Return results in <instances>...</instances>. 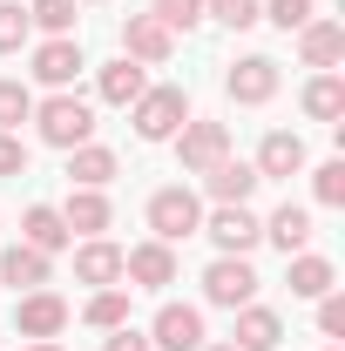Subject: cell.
Listing matches in <instances>:
<instances>
[{"label":"cell","instance_id":"cell-15","mask_svg":"<svg viewBox=\"0 0 345 351\" xmlns=\"http://www.w3.org/2000/svg\"><path fill=\"white\" fill-rule=\"evenodd\" d=\"M298 54H304V68H332L345 54V27L339 21H304L298 27Z\"/></svg>","mask_w":345,"mask_h":351},{"label":"cell","instance_id":"cell-38","mask_svg":"<svg viewBox=\"0 0 345 351\" xmlns=\"http://www.w3.org/2000/svg\"><path fill=\"white\" fill-rule=\"evenodd\" d=\"M197 351H237V345H197Z\"/></svg>","mask_w":345,"mask_h":351},{"label":"cell","instance_id":"cell-33","mask_svg":"<svg viewBox=\"0 0 345 351\" xmlns=\"http://www.w3.org/2000/svg\"><path fill=\"white\" fill-rule=\"evenodd\" d=\"M318 331H325V338H345V298H339V291L318 298Z\"/></svg>","mask_w":345,"mask_h":351},{"label":"cell","instance_id":"cell-20","mask_svg":"<svg viewBox=\"0 0 345 351\" xmlns=\"http://www.w3.org/2000/svg\"><path fill=\"white\" fill-rule=\"evenodd\" d=\"M264 237H271V243H278L285 257H298L304 243H311V210H298V203H285L278 217L264 223Z\"/></svg>","mask_w":345,"mask_h":351},{"label":"cell","instance_id":"cell-18","mask_svg":"<svg viewBox=\"0 0 345 351\" xmlns=\"http://www.w3.org/2000/svg\"><path fill=\"white\" fill-rule=\"evenodd\" d=\"M203 176H210V196H216V203H251V189L264 182L251 162H230V156H223L216 169H203Z\"/></svg>","mask_w":345,"mask_h":351},{"label":"cell","instance_id":"cell-22","mask_svg":"<svg viewBox=\"0 0 345 351\" xmlns=\"http://www.w3.org/2000/svg\"><path fill=\"white\" fill-rule=\"evenodd\" d=\"M21 237H27L34 250H47V257H54V250L68 243V223H61V210H47V203H34V210L21 217Z\"/></svg>","mask_w":345,"mask_h":351},{"label":"cell","instance_id":"cell-11","mask_svg":"<svg viewBox=\"0 0 345 351\" xmlns=\"http://www.w3.org/2000/svg\"><path fill=\"white\" fill-rule=\"evenodd\" d=\"M61 324H68V304H61L54 291H27V298L14 304V331H21V338H54Z\"/></svg>","mask_w":345,"mask_h":351},{"label":"cell","instance_id":"cell-34","mask_svg":"<svg viewBox=\"0 0 345 351\" xmlns=\"http://www.w3.org/2000/svg\"><path fill=\"white\" fill-rule=\"evenodd\" d=\"M264 14H271V21H278V27L291 34V27H304V21H311V0H271Z\"/></svg>","mask_w":345,"mask_h":351},{"label":"cell","instance_id":"cell-8","mask_svg":"<svg viewBox=\"0 0 345 351\" xmlns=\"http://www.w3.org/2000/svg\"><path fill=\"white\" fill-rule=\"evenodd\" d=\"M223 88H230V101L258 108V101H271V95H278V61H271V54H244V61L223 75Z\"/></svg>","mask_w":345,"mask_h":351},{"label":"cell","instance_id":"cell-28","mask_svg":"<svg viewBox=\"0 0 345 351\" xmlns=\"http://www.w3.org/2000/svg\"><path fill=\"white\" fill-rule=\"evenodd\" d=\"M203 7H210V14L223 21V27H237V34L264 21V7H258V0H203Z\"/></svg>","mask_w":345,"mask_h":351},{"label":"cell","instance_id":"cell-13","mask_svg":"<svg viewBox=\"0 0 345 351\" xmlns=\"http://www.w3.org/2000/svg\"><path fill=\"white\" fill-rule=\"evenodd\" d=\"M68 182H75V189H109V182H115V149H102V142L68 149Z\"/></svg>","mask_w":345,"mask_h":351},{"label":"cell","instance_id":"cell-2","mask_svg":"<svg viewBox=\"0 0 345 351\" xmlns=\"http://www.w3.org/2000/svg\"><path fill=\"white\" fill-rule=\"evenodd\" d=\"M129 108H135V135H142V142H170V135L190 122V95H183V88H142Z\"/></svg>","mask_w":345,"mask_h":351},{"label":"cell","instance_id":"cell-4","mask_svg":"<svg viewBox=\"0 0 345 351\" xmlns=\"http://www.w3.org/2000/svg\"><path fill=\"white\" fill-rule=\"evenodd\" d=\"M203 298L223 304V311H244L251 298H258V270H251L244 257H216L210 270H203Z\"/></svg>","mask_w":345,"mask_h":351},{"label":"cell","instance_id":"cell-29","mask_svg":"<svg viewBox=\"0 0 345 351\" xmlns=\"http://www.w3.org/2000/svg\"><path fill=\"white\" fill-rule=\"evenodd\" d=\"M27 115H34L27 82H0V129H14V122H27Z\"/></svg>","mask_w":345,"mask_h":351},{"label":"cell","instance_id":"cell-1","mask_svg":"<svg viewBox=\"0 0 345 351\" xmlns=\"http://www.w3.org/2000/svg\"><path fill=\"white\" fill-rule=\"evenodd\" d=\"M34 129H41L47 149H82L88 135H95V108H88L82 95H54L34 108Z\"/></svg>","mask_w":345,"mask_h":351},{"label":"cell","instance_id":"cell-7","mask_svg":"<svg viewBox=\"0 0 345 351\" xmlns=\"http://www.w3.org/2000/svg\"><path fill=\"white\" fill-rule=\"evenodd\" d=\"M203 230H210V243L223 250V257H244V250H251V243L264 237V223L251 217L244 203H216V217L203 223Z\"/></svg>","mask_w":345,"mask_h":351},{"label":"cell","instance_id":"cell-16","mask_svg":"<svg viewBox=\"0 0 345 351\" xmlns=\"http://www.w3.org/2000/svg\"><path fill=\"white\" fill-rule=\"evenodd\" d=\"M278 338H285L278 311H264V304H244V311H237V338H230L237 351H278Z\"/></svg>","mask_w":345,"mask_h":351},{"label":"cell","instance_id":"cell-37","mask_svg":"<svg viewBox=\"0 0 345 351\" xmlns=\"http://www.w3.org/2000/svg\"><path fill=\"white\" fill-rule=\"evenodd\" d=\"M27 351H61V345H47V338H34V345H27Z\"/></svg>","mask_w":345,"mask_h":351},{"label":"cell","instance_id":"cell-21","mask_svg":"<svg viewBox=\"0 0 345 351\" xmlns=\"http://www.w3.org/2000/svg\"><path fill=\"white\" fill-rule=\"evenodd\" d=\"M142 88H149V75H142V68H135L129 54H122V61H109V68H102V101H109V108H129L135 95H142Z\"/></svg>","mask_w":345,"mask_h":351},{"label":"cell","instance_id":"cell-23","mask_svg":"<svg viewBox=\"0 0 345 351\" xmlns=\"http://www.w3.org/2000/svg\"><path fill=\"white\" fill-rule=\"evenodd\" d=\"M61 223H68V230H82V237L109 230V196H102V189H75V196H68V210H61Z\"/></svg>","mask_w":345,"mask_h":351},{"label":"cell","instance_id":"cell-14","mask_svg":"<svg viewBox=\"0 0 345 351\" xmlns=\"http://www.w3.org/2000/svg\"><path fill=\"white\" fill-rule=\"evenodd\" d=\"M251 169H258V176H298L304 169V142L291 129H271L258 142V162H251Z\"/></svg>","mask_w":345,"mask_h":351},{"label":"cell","instance_id":"cell-32","mask_svg":"<svg viewBox=\"0 0 345 351\" xmlns=\"http://www.w3.org/2000/svg\"><path fill=\"white\" fill-rule=\"evenodd\" d=\"M311 189H318L325 210H339V203H345V162H325V169L311 176Z\"/></svg>","mask_w":345,"mask_h":351},{"label":"cell","instance_id":"cell-25","mask_svg":"<svg viewBox=\"0 0 345 351\" xmlns=\"http://www.w3.org/2000/svg\"><path fill=\"white\" fill-rule=\"evenodd\" d=\"M325 291H332V263L325 257H291V298H325Z\"/></svg>","mask_w":345,"mask_h":351},{"label":"cell","instance_id":"cell-24","mask_svg":"<svg viewBox=\"0 0 345 351\" xmlns=\"http://www.w3.org/2000/svg\"><path fill=\"white\" fill-rule=\"evenodd\" d=\"M304 115H311V122H339L345 115V82L339 75H318V82L304 88Z\"/></svg>","mask_w":345,"mask_h":351},{"label":"cell","instance_id":"cell-10","mask_svg":"<svg viewBox=\"0 0 345 351\" xmlns=\"http://www.w3.org/2000/svg\"><path fill=\"white\" fill-rule=\"evenodd\" d=\"M149 345H156V351H197V345H203V311H197V304H163Z\"/></svg>","mask_w":345,"mask_h":351},{"label":"cell","instance_id":"cell-6","mask_svg":"<svg viewBox=\"0 0 345 351\" xmlns=\"http://www.w3.org/2000/svg\"><path fill=\"white\" fill-rule=\"evenodd\" d=\"M122 54H129L135 68H156V61H170V54H176V34L156 21V14H129V27H122Z\"/></svg>","mask_w":345,"mask_h":351},{"label":"cell","instance_id":"cell-12","mask_svg":"<svg viewBox=\"0 0 345 351\" xmlns=\"http://www.w3.org/2000/svg\"><path fill=\"white\" fill-rule=\"evenodd\" d=\"M82 68H88V61H82V41H68V34H54V41L34 47V82H47V88H68Z\"/></svg>","mask_w":345,"mask_h":351},{"label":"cell","instance_id":"cell-19","mask_svg":"<svg viewBox=\"0 0 345 351\" xmlns=\"http://www.w3.org/2000/svg\"><path fill=\"white\" fill-rule=\"evenodd\" d=\"M75 277L109 291V284L122 277V250H115V243H102V237H95V243H82V250H75Z\"/></svg>","mask_w":345,"mask_h":351},{"label":"cell","instance_id":"cell-5","mask_svg":"<svg viewBox=\"0 0 345 351\" xmlns=\"http://www.w3.org/2000/svg\"><path fill=\"white\" fill-rule=\"evenodd\" d=\"M176 156H183L190 176L216 169V162L230 156V129H223V122H183V129H176Z\"/></svg>","mask_w":345,"mask_h":351},{"label":"cell","instance_id":"cell-26","mask_svg":"<svg viewBox=\"0 0 345 351\" xmlns=\"http://www.w3.org/2000/svg\"><path fill=\"white\" fill-rule=\"evenodd\" d=\"M82 317L95 324V331H115V324H129V298H122V291H95Z\"/></svg>","mask_w":345,"mask_h":351},{"label":"cell","instance_id":"cell-9","mask_svg":"<svg viewBox=\"0 0 345 351\" xmlns=\"http://www.w3.org/2000/svg\"><path fill=\"white\" fill-rule=\"evenodd\" d=\"M122 277H135L142 291H163V284H176V250L170 243H135V250H122Z\"/></svg>","mask_w":345,"mask_h":351},{"label":"cell","instance_id":"cell-17","mask_svg":"<svg viewBox=\"0 0 345 351\" xmlns=\"http://www.w3.org/2000/svg\"><path fill=\"white\" fill-rule=\"evenodd\" d=\"M0 277H7L14 291H41V284H47V250H34V243H14V250L0 257Z\"/></svg>","mask_w":345,"mask_h":351},{"label":"cell","instance_id":"cell-35","mask_svg":"<svg viewBox=\"0 0 345 351\" xmlns=\"http://www.w3.org/2000/svg\"><path fill=\"white\" fill-rule=\"evenodd\" d=\"M0 176H27V149L14 142V129H0Z\"/></svg>","mask_w":345,"mask_h":351},{"label":"cell","instance_id":"cell-27","mask_svg":"<svg viewBox=\"0 0 345 351\" xmlns=\"http://www.w3.org/2000/svg\"><path fill=\"white\" fill-rule=\"evenodd\" d=\"M27 21L47 27V34H68V27H75V0H34V7H27Z\"/></svg>","mask_w":345,"mask_h":351},{"label":"cell","instance_id":"cell-31","mask_svg":"<svg viewBox=\"0 0 345 351\" xmlns=\"http://www.w3.org/2000/svg\"><path fill=\"white\" fill-rule=\"evenodd\" d=\"M156 21H163V27H183V34H190V27H197V21H203V0H156Z\"/></svg>","mask_w":345,"mask_h":351},{"label":"cell","instance_id":"cell-3","mask_svg":"<svg viewBox=\"0 0 345 351\" xmlns=\"http://www.w3.org/2000/svg\"><path fill=\"white\" fill-rule=\"evenodd\" d=\"M149 230H156V243H183V237H197L203 230V203L176 182V189H156L149 196Z\"/></svg>","mask_w":345,"mask_h":351},{"label":"cell","instance_id":"cell-30","mask_svg":"<svg viewBox=\"0 0 345 351\" xmlns=\"http://www.w3.org/2000/svg\"><path fill=\"white\" fill-rule=\"evenodd\" d=\"M27 34H34V21H27L21 7H0V54H21Z\"/></svg>","mask_w":345,"mask_h":351},{"label":"cell","instance_id":"cell-36","mask_svg":"<svg viewBox=\"0 0 345 351\" xmlns=\"http://www.w3.org/2000/svg\"><path fill=\"white\" fill-rule=\"evenodd\" d=\"M109 351H156L142 331H129V324H115V338H109Z\"/></svg>","mask_w":345,"mask_h":351}]
</instances>
